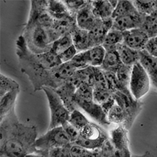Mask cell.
Returning <instances> with one entry per match:
<instances>
[{
  "mask_svg": "<svg viewBox=\"0 0 157 157\" xmlns=\"http://www.w3.org/2000/svg\"><path fill=\"white\" fill-rule=\"evenodd\" d=\"M15 45L20 70L29 77L34 92L42 90L44 87L55 90L60 86L52 71V69L62 63L59 55L51 50L35 54L29 49L21 35L16 40Z\"/></svg>",
  "mask_w": 157,
  "mask_h": 157,
  "instance_id": "1",
  "label": "cell"
},
{
  "mask_svg": "<svg viewBox=\"0 0 157 157\" xmlns=\"http://www.w3.org/2000/svg\"><path fill=\"white\" fill-rule=\"evenodd\" d=\"M0 121V157H25L36 153L37 128L19 121L15 108Z\"/></svg>",
  "mask_w": 157,
  "mask_h": 157,
  "instance_id": "2",
  "label": "cell"
},
{
  "mask_svg": "<svg viewBox=\"0 0 157 157\" xmlns=\"http://www.w3.org/2000/svg\"><path fill=\"white\" fill-rule=\"evenodd\" d=\"M21 35L29 49L35 54L50 51L54 43L50 34V29L34 22L27 21Z\"/></svg>",
  "mask_w": 157,
  "mask_h": 157,
  "instance_id": "3",
  "label": "cell"
},
{
  "mask_svg": "<svg viewBox=\"0 0 157 157\" xmlns=\"http://www.w3.org/2000/svg\"><path fill=\"white\" fill-rule=\"evenodd\" d=\"M68 136L62 126L48 130L46 134L37 139L35 144L36 153L48 156L50 150L71 145Z\"/></svg>",
  "mask_w": 157,
  "mask_h": 157,
  "instance_id": "4",
  "label": "cell"
},
{
  "mask_svg": "<svg viewBox=\"0 0 157 157\" xmlns=\"http://www.w3.org/2000/svg\"><path fill=\"white\" fill-rule=\"evenodd\" d=\"M108 139V134L102 128L90 122L79 130V136L75 144L88 150H98L101 149Z\"/></svg>",
  "mask_w": 157,
  "mask_h": 157,
  "instance_id": "5",
  "label": "cell"
},
{
  "mask_svg": "<svg viewBox=\"0 0 157 157\" xmlns=\"http://www.w3.org/2000/svg\"><path fill=\"white\" fill-rule=\"evenodd\" d=\"M42 90L46 95L50 110L48 130L62 126L63 123L68 121L71 113L64 105L61 98L54 89L44 87Z\"/></svg>",
  "mask_w": 157,
  "mask_h": 157,
  "instance_id": "6",
  "label": "cell"
},
{
  "mask_svg": "<svg viewBox=\"0 0 157 157\" xmlns=\"http://www.w3.org/2000/svg\"><path fill=\"white\" fill-rule=\"evenodd\" d=\"M151 81L147 73L139 62L132 66L130 83V90L134 99L140 100L147 94Z\"/></svg>",
  "mask_w": 157,
  "mask_h": 157,
  "instance_id": "7",
  "label": "cell"
},
{
  "mask_svg": "<svg viewBox=\"0 0 157 157\" xmlns=\"http://www.w3.org/2000/svg\"><path fill=\"white\" fill-rule=\"evenodd\" d=\"M113 94L116 103L123 109L125 114V121L122 125L129 130L141 112L143 103L134 99L132 96H128L120 91L114 92Z\"/></svg>",
  "mask_w": 157,
  "mask_h": 157,
  "instance_id": "8",
  "label": "cell"
},
{
  "mask_svg": "<svg viewBox=\"0 0 157 157\" xmlns=\"http://www.w3.org/2000/svg\"><path fill=\"white\" fill-rule=\"evenodd\" d=\"M28 21L34 22L44 27L51 29L55 19L48 10V1H31Z\"/></svg>",
  "mask_w": 157,
  "mask_h": 157,
  "instance_id": "9",
  "label": "cell"
},
{
  "mask_svg": "<svg viewBox=\"0 0 157 157\" xmlns=\"http://www.w3.org/2000/svg\"><path fill=\"white\" fill-rule=\"evenodd\" d=\"M113 19H99L92 28L90 31H89L90 41L91 48L97 46H102L105 37L109 31L113 29Z\"/></svg>",
  "mask_w": 157,
  "mask_h": 157,
  "instance_id": "10",
  "label": "cell"
},
{
  "mask_svg": "<svg viewBox=\"0 0 157 157\" xmlns=\"http://www.w3.org/2000/svg\"><path fill=\"white\" fill-rule=\"evenodd\" d=\"M123 44L137 51L145 50V47L150 39L147 35L141 29L128 30L123 32Z\"/></svg>",
  "mask_w": 157,
  "mask_h": 157,
  "instance_id": "11",
  "label": "cell"
},
{
  "mask_svg": "<svg viewBox=\"0 0 157 157\" xmlns=\"http://www.w3.org/2000/svg\"><path fill=\"white\" fill-rule=\"evenodd\" d=\"M139 13L120 17L113 19V29L125 32L136 29H141L145 17Z\"/></svg>",
  "mask_w": 157,
  "mask_h": 157,
  "instance_id": "12",
  "label": "cell"
},
{
  "mask_svg": "<svg viewBox=\"0 0 157 157\" xmlns=\"http://www.w3.org/2000/svg\"><path fill=\"white\" fill-rule=\"evenodd\" d=\"M77 107L83 110L89 114L95 121L101 125H109L110 124L107 118V114L100 105L97 104L94 101H87L75 100Z\"/></svg>",
  "mask_w": 157,
  "mask_h": 157,
  "instance_id": "13",
  "label": "cell"
},
{
  "mask_svg": "<svg viewBox=\"0 0 157 157\" xmlns=\"http://www.w3.org/2000/svg\"><path fill=\"white\" fill-rule=\"evenodd\" d=\"M99 19L96 17L92 10V1H88V4L78 10L76 15L77 26L79 29L88 32L90 31Z\"/></svg>",
  "mask_w": 157,
  "mask_h": 157,
  "instance_id": "14",
  "label": "cell"
},
{
  "mask_svg": "<svg viewBox=\"0 0 157 157\" xmlns=\"http://www.w3.org/2000/svg\"><path fill=\"white\" fill-rule=\"evenodd\" d=\"M77 88L71 81L68 80L55 90L61 98L64 105L70 113L77 110V105L75 101V94Z\"/></svg>",
  "mask_w": 157,
  "mask_h": 157,
  "instance_id": "15",
  "label": "cell"
},
{
  "mask_svg": "<svg viewBox=\"0 0 157 157\" xmlns=\"http://www.w3.org/2000/svg\"><path fill=\"white\" fill-rule=\"evenodd\" d=\"M77 26L76 17L65 18L59 20H55L50 29V34L54 42L58 39L71 33Z\"/></svg>",
  "mask_w": 157,
  "mask_h": 157,
  "instance_id": "16",
  "label": "cell"
},
{
  "mask_svg": "<svg viewBox=\"0 0 157 157\" xmlns=\"http://www.w3.org/2000/svg\"><path fill=\"white\" fill-rule=\"evenodd\" d=\"M118 1H92V10L97 19L105 20L113 19V15Z\"/></svg>",
  "mask_w": 157,
  "mask_h": 157,
  "instance_id": "17",
  "label": "cell"
},
{
  "mask_svg": "<svg viewBox=\"0 0 157 157\" xmlns=\"http://www.w3.org/2000/svg\"><path fill=\"white\" fill-rule=\"evenodd\" d=\"M139 63L147 73L151 83L157 88V59L150 56L144 50L140 51Z\"/></svg>",
  "mask_w": 157,
  "mask_h": 157,
  "instance_id": "18",
  "label": "cell"
},
{
  "mask_svg": "<svg viewBox=\"0 0 157 157\" xmlns=\"http://www.w3.org/2000/svg\"><path fill=\"white\" fill-rule=\"evenodd\" d=\"M110 139L112 144L118 149L129 150L128 130L124 126L120 125L113 129L110 132Z\"/></svg>",
  "mask_w": 157,
  "mask_h": 157,
  "instance_id": "19",
  "label": "cell"
},
{
  "mask_svg": "<svg viewBox=\"0 0 157 157\" xmlns=\"http://www.w3.org/2000/svg\"><path fill=\"white\" fill-rule=\"evenodd\" d=\"M71 35L73 45L76 48L78 52L87 51L92 48L88 31L81 29L77 26L71 33Z\"/></svg>",
  "mask_w": 157,
  "mask_h": 157,
  "instance_id": "20",
  "label": "cell"
},
{
  "mask_svg": "<svg viewBox=\"0 0 157 157\" xmlns=\"http://www.w3.org/2000/svg\"><path fill=\"white\" fill-rule=\"evenodd\" d=\"M117 51L119 53L120 59L123 65L133 66L134 64L139 62L140 51L132 49L124 44L118 45Z\"/></svg>",
  "mask_w": 157,
  "mask_h": 157,
  "instance_id": "21",
  "label": "cell"
},
{
  "mask_svg": "<svg viewBox=\"0 0 157 157\" xmlns=\"http://www.w3.org/2000/svg\"><path fill=\"white\" fill-rule=\"evenodd\" d=\"M48 10L55 20H59L71 17H76V15L68 10L63 1L50 0L48 5Z\"/></svg>",
  "mask_w": 157,
  "mask_h": 157,
  "instance_id": "22",
  "label": "cell"
},
{
  "mask_svg": "<svg viewBox=\"0 0 157 157\" xmlns=\"http://www.w3.org/2000/svg\"><path fill=\"white\" fill-rule=\"evenodd\" d=\"M132 66L123 65L116 72L119 86V91L128 96H132L130 90V83Z\"/></svg>",
  "mask_w": 157,
  "mask_h": 157,
  "instance_id": "23",
  "label": "cell"
},
{
  "mask_svg": "<svg viewBox=\"0 0 157 157\" xmlns=\"http://www.w3.org/2000/svg\"><path fill=\"white\" fill-rule=\"evenodd\" d=\"M52 71L53 77L61 86L64 82L69 80L73 76L77 70L70 61V62L61 63V65L52 69Z\"/></svg>",
  "mask_w": 157,
  "mask_h": 157,
  "instance_id": "24",
  "label": "cell"
},
{
  "mask_svg": "<svg viewBox=\"0 0 157 157\" xmlns=\"http://www.w3.org/2000/svg\"><path fill=\"white\" fill-rule=\"evenodd\" d=\"M19 92L20 90H16L0 97V120L15 108V101Z\"/></svg>",
  "mask_w": 157,
  "mask_h": 157,
  "instance_id": "25",
  "label": "cell"
},
{
  "mask_svg": "<svg viewBox=\"0 0 157 157\" xmlns=\"http://www.w3.org/2000/svg\"><path fill=\"white\" fill-rule=\"evenodd\" d=\"M122 65L119 53L117 50H113L106 51L103 62L100 68L103 71H110L116 73Z\"/></svg>",
  "mask_w": 157,
  "mask_h": 157,
  "instance_id": "26",
  "label": "cell"
},
{
  "mask_svg": "<svg viewBox=\"0 0 157 157\" xmlns=\"http://www.w3.org/2000/svg\"><path fill=\"white\" fill-rule=\"evenodd\" d=\"M123 32L112 29L109 33L102 44L106 51L108 50H117L118 45L123 44Z\"/></svg>",
  "mask_w": 157,
  "mask_h": 157,
  "instance_id": "27",
  "label": "cell"
},
{
  "mask_svg": "<svg viewBox=\"0 0 157 157\" xmlns=\"http://www.w3.org/2000/svg\"><path fill=\"white\" fill-rule=\"evenodd\" d=\"M103 157H132L130 151L120 150L114 147L112 142L109 139L105 142L101 147Z\"/></svg>",
  "mask_w": 157,
  "mask_h": 157,
  "instance_id": "28",
  "label": "cell"
},
{
  "mask_svg": "<svg viewBox=\"0 0 157 157\" xmlns=\"http://www.w3.org/2000/svg\"><path fill=\"white\" fill-rule=\"evenodd\" d=\"M139 13L134 7L132 1H128V0H121L118 1V4L116 8H114L113 19H114L120 17L131 15Z\"/></svg>",
  "mask_w": 157,
  "mask_h": 157,
  "instance_id": "29",
  "label": "cell"
},
{
  "mask_svg": "<svg viewBox=\"0 0 157 157\" xmlns=\"http://www.w3.org/2000/svg\"><path fill=\"white\" fill-rule=\"evenodd\" d=\"M106 53L105 49L102 46H97L88 50L90 66L101 67L103 62Z\"/></svg>",
  "mask_w": 157,
  "mask_h": 157,
  "instance_id": "30",
  "label": "cell"
},
{
  "mask_svg": "<svg viewBox=\"0 0 157 157\" xmlns=\"http://www.w3.org/2000/svg\"><path fill=\"white\" fill-rule=\"evenodd\" d=\"M72 46H73V41L71 33H69L58 39L53 43L51 51L56 55H59Z\"/></svg>",
  "mask_w": 157,
  "mask_h": 157,
  "instance_id": "31",
  "label": "cell"
},
{
  "mask_svg": "<svg viewBox=\"0 0 157 157\" xmlns=\"http://www.w3.org/2000/svg\"><path fill=\"white\" fill-rule=\"evenodd\" d=\"M71 152L72 157H103L101 149L88 150L76 144H72Z\"/></svg>",
  "mask_w": 157,
  "mask_h": 157,
  "instance_id": "32",
  "label": "cell"
},
{
  "mask_svg": "<svg viewBox=\"0 0 157 157\" xmlns=\"http://www.w3.org/2000/svg\"><path fill=\"white\" fill-rule=\"evenodd\" d=\"M16 90H20V88L15 80L2 73L0 74V97Z\"/></svg>",
  "mask_w": 157,
  "mask_h": 157,
  "instance_id": "33",
  "label": "cell"
},
{
  "mask_svg": "<svg viewBox=\"0 0 157 157\" xmlns=\"http://www.w3.org/2000/svg\"><path fill=\"white\" fill-rule=\"evenodd\" d=\"M107 118L110 123L123 125L125 121V114L124 111L116 103L107 114Z\"/></svg>",
  "mask_w": 157,
  "mask_h": 157,
  "instance_id": "34",
  "label": "cell"
},
{
  "mask_svg": "<svg viewBox=\"0 0 157 157\" xmlns=\"http://www.w3.org/2000/svg\"><path fill=\"white\" fill-rule=\"evenodd\" d=\"M136 10L144 16L152 15L155 11V1H144V0H135L132 1Z\"/></svg>",
  "mask_w": 157,
  "mask_h": 157,
  "instance_id": "35",
  "label": "cell"
},
{
  "mask_svg": "<svg viewBox=\"0 0 157 157\" xmlns=\"http://www.w3.org/2000/svg\"><path fill=\"white\" fill-rule=\"evenodd\" d=\"M93 101V88L88 83H83L78 86L75 91V101Z\"/></svg>",
  "mask_w": 157,
  "mask_h": 157,
  "instance_id": "36",
  "label": "cell"
},
{
  "mask_svg": "<svg viewBox=\"0 0 157 157\" xmlns=\"http://www.w3.org/2000/svg\"><path fill=\"white\" fill-rule=\"evenodd\" d=\"M141 29L146 33L149 38L157 36V17L152 15L146 16Z\"/></svg>",
  "mask_w": 157,
  "mask_h": 157,
  "instance_id": "37",
  "label": "cell"
},
{
  "mask_svg": "<svg viewBox=\"0 0 157 157\" xmlns=\"http://www.w3.org/2000/svg\"><path fill=\"white\" fill-rule=\"evenodd\" d=\"M68 122L75 128H76L77 130H80L90 121H89V120L83 114L81 113V112L77 109L71 113Z\"/></svg>",
  "mask_w": 157,
  "mask_h": 157,
  "instance_id": "38",
  "label": "cell"
},
{
  "mask_svg": "<svg viewBox=\"0 0 157 157\" xmlns=\"http://www.w3.org/2000/svg\"><path fill=\"white\" fill-rule=\"evenodd\" d=\"M71 63L77 71L86 68L90 66L89 62L88 50L84 52H78L76 56L72 59V61H71Z\"/></svg>",
  "mask_w": 157,
  "mask_h": 157,
  "instance_id": "39",
  "label": "cell"
},
{
  "mask_svg": "<svg viewBox=\"0 0 157 157\" xmlns=\"http://www.w3.org/2000/svg\"><path fill=\"white\" fill-rule=\"evenodd\" d=\"M94 68V83L92 88L94 89H108L103 71L100 67Z\"/></svg>",
  "mask_w": 157,
  "mask_h": 157,
  "instance_id": "40",
  "label": "cell"
},
{
  "mask_svg": "<svg viewBox=\"0 0 157 157\" xmlns=\"http://www.w3.org/2000/svg\"><path fill=\"white\" fill-rule=\"evenodd\" d=\"M113 96V93L108 89H94L93 101L97 104L103 105Z\"/></svg>",
  "mask_w": 157,
  "mask_h": 157,
  "instance_id": "41",
  "label": "cell"
},
{
  "mask_svg": "<svg viewBox=\"0 0 157 157\" xmlns=\"http://www.w3.org/2000/svg\"><path fill=\"white\" fill-rule=\"evenodd\" d=\"M103 73L105 75L109 90L111 91L113 93L119 91V83H118L116 73L110 71H103Z\"/></svg>",
  "mask_w": 157,
  "mask_h": 157,
  "instance_id": "42",
  "label": "cell"
},
{
  "mask_svg": "<svg viewBox=\"0 0 157 157\" xmlns=\"http://www.w3.org/2000/svg\"><path fill=\"white\" fill-rule=\"evenodd\" d=\"M71 12L76 15L77 12L88 4L86 0H65L63 1Z\"/></svg>",
  "mask_w": 157,
  "mask_h": 157,
  "instance_id": "43",
  "label": "cell"
},
{
  "mask_svg": "<svg viewBox=\"0 0 157 157\" xmlns=\"http://www.w3.org/2000/svg\"><path fill=\"white\" fill-rule=\"evenodd\" d=\"M62 127L64 131L66 132L67 136H68L71 144H75L79 136V130L75 128L73 125H72L68 121L63 123Z\"/></svg>",
  "mask_w": 157,
  "mask_h": 157,
  "instance_id": "44",
  "label": "cell"
},
{
  "mask_svg": "<svg viewBox=\"0 0 157 157\" xmlns=\"http://www.w3.org/2000/svg\"><path fill=\"white\" fill-rule=\"evenodd\" d=\"M71 145L72 144L50 150L48 153V157H72Z\"/></svg>",
  "mask_w": 157,
  "mask_h": 157,
  "instance_id": "45",
  "label": "cell"
},
{
  "mask_svg": "<svg viewBox=\"0 0 157 157\" xmlns=\"http://www.w3.org/2000/svg\"><path fill=\"white\" fill-rule=\"evenodd\" d=\"M77 53L78 52L76 48H75L73 45V46H72L71 48H69L68 49H67L59 55V57L60 60L61 62H62V63H67L72 61V59L76 56Z\"/></svg>",
  "mask_w": 157,
  "mask_h": 157,
  "instance_id": "46",
  "label": "cell"
},
{
  "mask_svg": "<svg viewBox=\"0 0 157 157\" xmlns=\"http://www.w3.org/2000/svg\"><path fill=\"white\" fill-rule=\"evenodd\" d=\"M145 50L150 56L157 59V36L148 40L145 47Z\"/></svg>",
  "mask_w": 157,
  "mask_h": 157,
  "instance_id": "47",
  "label": "cell"
},
{
  "mask_svg": "<svg viewBox=\"0 0 157 157\" xmlns=\"http://www.w3.org/2000/svg\"><path fill=\"white\" fill-rule=\"evenodd\" d=\"M25 157H48V156L44 155H41V154L33 153V154H29V155H26Z\"/></svg>",
  "mask_w": 157,
  "mask_h": 157,
  "instance_id": "48",
  "label": "cell"
},
{
  "mask_svg": "<svg viewBox=\"0 0 157 157\" xmlns=\"http://www.w3.org/2000/svg\"><path fill=\"white\" fill-rule=\"evenodd\" d=\"M132 157H155L154 155L150 152H146L145 154H144L143 155H140V156H133Z\"/></svg>",
  "mask_w": 157,
  "mask_h": 157,
  "instance_id": "49",
  "label": "cell"
},
{
  "mask_svg": "<svg viewBox=\"0 0 157 157\" xmlns=\"http://www.w3.org/2000/svg\"><path fill=\"white\" fill-rule=\"evenodd\" d=\"M152 16H154V17H157V10H155V12H154L152 13V15H151Z\"/></svg>",
  "mask_w": 157,
  "mask_h": 157,
  "instance_id": "50",
  "label": "cell"
},
{
  "mask_svg": "<svg viewBox=\"0 0 157 157\" xmlns=\"http://www.w3.org/2000/svg\"><path fill=\"white\" fill-rule=\"evenodd\" d=\"M155 10H157V0L156 1H155Z\"/></svg>",
  "mask_w": 157,
  "mask_h": 157,
  "instance_id": "51",
  "label": "cell"
}]
</instances>
